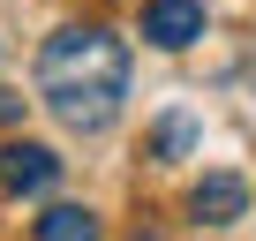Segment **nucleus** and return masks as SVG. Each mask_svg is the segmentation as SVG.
Instances as JSON below:
<instances>
[{
  "mask_svg": "<svg viewBox=\"0 0 256 241\" xmlns=\"http://www.w3.org/2000/svg\"><path fill=\"white\" fill-rule=\"evenodd\" d=\"M38 90L68 128H106L128 98V46L113 30H53L38 53Z\"/></svg>",
  "mask_w": 256,
  "mask_h": 241,
  "instance_id": "nucleus-1",
  "label": "nucleus"
},
{
  "mask_svg": "<svg viewBox=\"0 0 256 241\" xmlns=\"http://www.w3.org/2000/svg\"><path fill=\"white\" fill-rule=\"evenodd\" d=\"M188 144H196V120L188 113H166L158 120V151H188Z\"/></svg>",
  "mask_w": 256,
  "mask_h": 241,
  "instance_id": "nucleus-6",
  "label": "nucleus"
},
{
  "mask_svg": "<svg viewBox=\"0 0 256 241\" xmlns=\"http://www.w3.org/2000/svg\"><path fill=\"white\" fill-rule=\"evenodd\" d=\"M188 211H196L204 226H234V218L248 211V181H241V174H204L196 196H188Z\"/></svg>",
  "mask_w": 256,
  "mask_h": 241,
  "instance_id": "nucleus-4",
  "label": "nucleus"
},
{
  "mask_svg": "<svg viewBox=\"0 0 256 241\" xmlns=\"http://www.w3.org/2000/svg\"><path fill=\"white\" fill-rule=\"evenodd\" d=\"M38 241H98V218H90L83 204H53V211L38 218Z\"/></svg>",
  "mask_w": 256,
  "mask_h": 241,
  "instance_id": "nucleus-5",
  "label": "nucleus"
},
{
  "mask_svg": "<svg viewBox=\"0 0 256 241\" xmlns=\"http://www.w3.org/2000/svg\"><path fill=\"white\" fill-rule=\"evenodd\" d=\"M60 181V158L46 144H8L0 151V188H16V196H46Z\"/></svg>",
  "mask_w": 256,
  "mask_h": 241,
  "instance_id": "nucleus-3",
  "label": "nucleus"
},
{
  "mask_svg": "<svg viewBox=\"0 0 256 241\" xmlns=\"http://www.w3.org/2000/svg\"><path fill=\"white\" fill-rule=\"evenodd\" d=\"M144 38L166 46V53L196 46L204 38V0H151V8H144Z\"/></svg>",
  "mask_w": 256,
  "mask_h": 241,
  "instance_id": "nucleus-2",
  "label": "nucleus"
}]
</instances>
